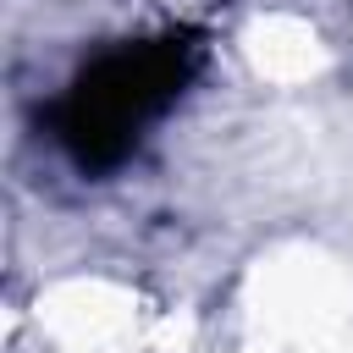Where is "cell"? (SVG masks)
<instances>
[{"label": "cell", "mask_w": 353, "mask_h": 353, "mask_svg": "<svg viewBox=\"0 0 353 353\" xmlns=\"http://www.w3.org/2000/svg\"><path fill=\"white\" fill-rule=\"evenodd\" d=\"M188 44L160 39V44H132L83 72V83L61 99L55 110V138L83 160V165H110L132 149L138 127L171 105V94L188 77Z\"/></svg>", "instance_id": "1"}]
</instances>
